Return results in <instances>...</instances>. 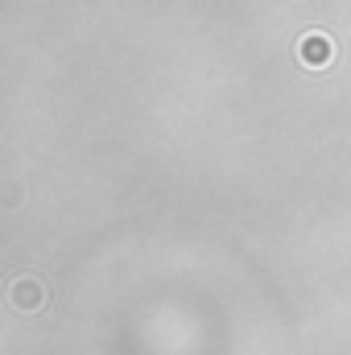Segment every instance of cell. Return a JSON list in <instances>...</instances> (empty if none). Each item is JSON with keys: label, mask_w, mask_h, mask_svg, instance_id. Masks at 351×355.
<instances>
[{"label": "cell", "mask_w": 351, "mask_h": 355, "mask_svg": "<svg viewBox=\"0 0 351 355\" xmlns=\"http://www.w3.org/2000/svg\"><path fill=\"white\" fill-rule=\"evenodd\" d=\"M21 202V190H17V182H8V190H4V207H17Z\"/></svg>", "instance_id": "3"}, {"label": "cell", "mask_w": 351, "mask_h": 355, "mask_svg": "<svg viewBox=\"0 0 351 355\" xmlns=\"http://www.w3.org/2000/svg\"><path fill=\"white\" fill-rule=\"evenodd\" d=\"M8 306H12L17 314H42V310H46V285H42L37 277H21V281H12V289H8Z\"/></svg>", "instance_id": "2"}, {"label": "cell", "mask_w": 351, "mask_h": 355, "mask_svg": "<svg viewBox=\"0 0 351 355\" xmlns=\"http://www.w3.org/2000/svg\"><path fill=\"white\" fill-rule=\"evenodd\" d=\"M293 54H298V62H302V67H310V71H323V67H331V62L339 58L335 37H331V33H323V29L302 33V37L293 42Z\"/></svg>", "instance_id": "1"}]
</instances>
